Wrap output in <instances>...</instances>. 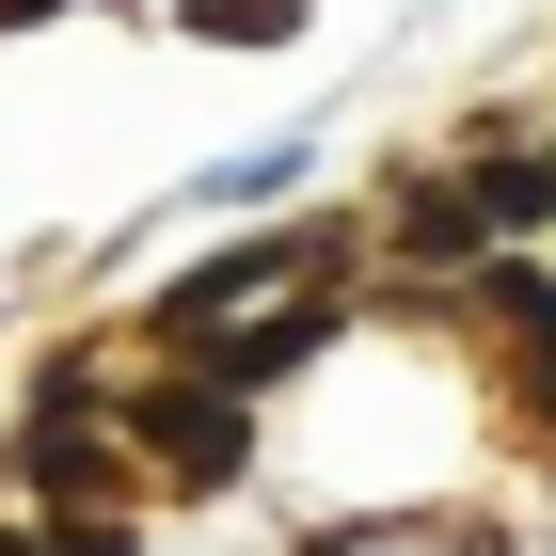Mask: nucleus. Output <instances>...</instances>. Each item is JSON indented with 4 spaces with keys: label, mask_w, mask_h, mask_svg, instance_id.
<instances>
[{
    "label": "nucleus",
    "mask_w": 556,
    "mask_h": 556,
    "mask_svg": "<svg viewBox=\"0 0 556 556\" xmlns=\"http://www.w3.org/2000/svg\"><path fill=\"white\" fill-rule=\"evenodd\" d=\"M191 33L207 48H270V33H302V0H191Z\"/></svg>",
    "instance_id": "5"
},
{
    "label": "nucleus",
    "mask_w": 556,
    "mask_h": 556,
    "mask_svg": "<svg viewBox=\"0 0 556 556\" xmlns=\"http://www.w3.org/2000/svg\"><path fill=\"white\" fill-rule=\"evenodd\" d=\"M0 556H48V541H0Z\"/></svg>",
    "instance_id": "7"
},
{
    "label": "nucleus",
    "mask_w": 556,
    "mask_h": 556,
    "mask_svg": "<svg viewBox=\"0 0 556 556\" xmlns=\"http://www.w3.org/2000/svg\"><path fill=\"white\" fill-rule=\"evenodd\" d=\"M462 207H477V239H509V223H541V207H556V160H493Z\"/></svg>",
    "instance_id": "3"
},
{
    "label": "nucleus",
    "mask_w": 556,
    "mask_h": 556,
    "mask_svg": "<svg viewBox=\"0 0 556 556\" xmlns=\"http://www.w3.org/2000/svg\"><path fill=\"white\" fill-rule=\"evenodd\" d=\"M48 493V509H96V493H112V445H96V429H33V462H16Z\"/></svg>",
    "instance_id": "2"
},
{
    "label": "nucleus",
    "mask_w": 556,
    "mask_h": 556,
    "mask_svg": "<svg viewBox=\"0 0 556 556\" xmlns=\"http://www.w3.org/2000/svg\"><path fill=\"white\" fill-rule=\"evenodd\" d=\"M397 255H477V207L462 191H414V207H397Z\"/></svg>",
    "instance_id": "4"
},
{
    "label": "nucleus",
    "mask_w": 556,
    "mask_h": 556,
    "mask_svg": "<svg viewBox=\"0 0 556 556\" xmlns=\"http://www.w3.org/2000/svg\"><path fill=\"white\" fill-rule=\"evenodd\" d=\"M143 462H175V493H223L239 477V397L223 382H160L143 397Z\"/></svg>",
    "instance_id": "1"
},
{
    "label": "nucleus",
    "mask_w": 556,
    "mask_h": 556,
    "mask_svg": "<svg viewBox=\"0 0 556 556\" xmlns=\"http://www.w3.org/2000/svg\"><path fill=\"white\" fill-rule=\"evenodd\" d=\"M48 556H128V541H112V525H64V541H48Z\"/></svg>",
    "instance_id": "6"
},
{
    "label": "nucleus",
    "mask_w": 556,
    "mask_h": 556,
    "mask_svg": "<svg viewBox=\"0 0 556 556\" xmlns=\"http://www.w3.org/2000/svg\"><path fill=\"white\" fill-rule=\"evenodd\" d=\"M541 334H556V318H541Z\"/></svg>",
    "instance_id": "8"
}]
</instances>
